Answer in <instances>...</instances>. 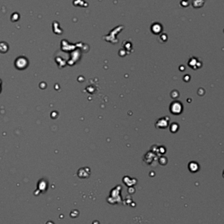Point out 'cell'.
<instances>
[{
	"mask_svg": "<svg viewBox=\"0 0 224 224\" xmlns=\"http://www.w3.org/2000/svg\"><path fill=\"white\" fill-rule=\"evenodd\" d=\"M170 110L174 114H179L182 110V106L178 102H174L171 104Z\"/></svg>",
	"mask_w": 224,
	"mask_h": 224,
	"instance_id": "1",
	"label": "cell"
}]
</instances>
